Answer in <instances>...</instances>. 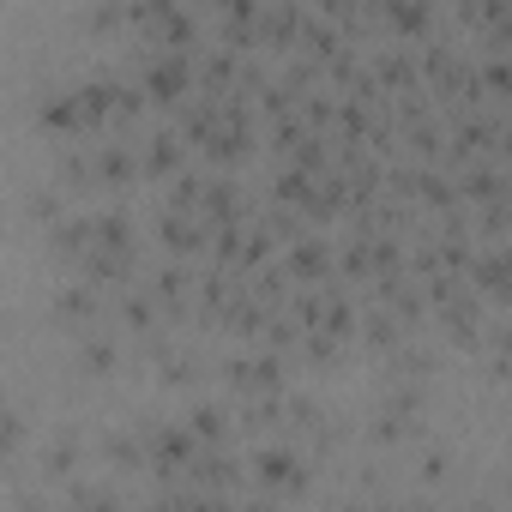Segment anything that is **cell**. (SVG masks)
<instances>
[{"mask_svg": "<svg viewBox=\"0 0 512 512\" xmlns=\"http://www.w3.org/2000/svg\"><path fill=\"white\" fill-rule=\"evenodd\" d=\"M253 476H260V488H284V494H296L302 488V470H296V452H260L253 458Z\"/></svg>", "mask_w": 512, "mask_h": 512, "instance_id": "6da1fadb", "label": "cell"}]
</instances>
